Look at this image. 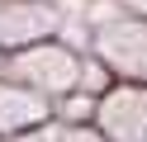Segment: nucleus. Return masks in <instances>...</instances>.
I'll return each mask as SVG.
<instances>
[{"label":"nucleus","instance_id":"4","mask_svg":"<svg viewBox=\"0 0 147 142\" xmlns=\"http://www.w3.org/2000/svg\"><path fill=\"white\" fill-rule=\"evenodd\" d=\"M38 114H43L38 100H29V95H19V90H0V133L19 128V123L38 118Z\"/></svg>","mask_w":147,"mask_h":142},{"label":"nucleus","instance_id":"2","mask_svg":"<svg viewBox=\"0 0 147 142\" xmlns=\"http://www.w3.org/2000/svg\"><path fill=\"white\" fill-rule=\"evenodd\" d=\"M105 128L119 142H147V95L142 90H119L105 104Z\"/></svg>","mask_w":147,"mask_h":142},{"label":"nucleus","instance_id":"5","mask_svg":"<svg viewBox=\"0 0 147 142\" xmlns=\"http://www.w3.org/2000/svg\"><path fill=\"white\" fill-rule=\"evenodd\" d=\"M67 142H95V137H86V133H67Z\"/></svg>","mask_w":147,"mask_h":142},{"label":"nucleus","instance_id":"3","mask_svg":"<svg viewBox=\"0 0 147 142\" xmlns=\"http://www.w3.org/2000/svg\"><path fill=\"white\" fill-rule=\"evenodd\" d=\"M19 71L29 76V81H38L43 90H67V85L76 81V62H71L62 47H38V52L19 57Z\"/></svg>","mask_w":147,"mask_h":142},{"label":"nucleus","instance_id":"1","mask_svg":"<svg viewBox=\"0 0 147 142\" xmlns=\"http://www.w3.org/2000/svg\"><path fill=\"white\" fill-rule=\"evenodd\" d=\"M100 52L109 57L114 66L133 76H147V28L142 24H114L100 33Z\"/></svg>","mask_w":147,"mask_h":142}]
</instances>
